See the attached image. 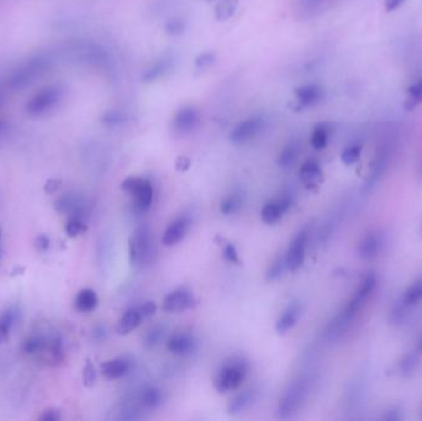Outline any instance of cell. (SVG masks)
Listing matches in <instances>:
<instances>
[{"mask_svg": "<svg viewBox=\"0 0 422 421\" xmlns=\"http://www.w3.org/2000/svg\"><path fill=\"white\" fill-rule=\"evenodd\" d=\"M377 286L378 275L376 272H368L363 275V278L360 280V286L347 302L346 307L327 326L326 338L328 341L335 343L349 332V329L353 324L355 318L364 308V305L371 299L373 293L376 292Z\"/></svg>", "mask_w": 422, "mask_h": 421, "instance_id": "cell-1", "label": "cell"}, {"mask_svg": "<svg viewBox=\"0 0 422 421\" xmlns=\"http://www.w3.org/2000/svg\"><path fill=\"white\" fill-rule=\"evenodd\" d=\"M247 370L248 363L246 359L241 357L227 359L215 376V388L220 393L236 390L237 388L243 384V379L247 375Z\"/></svg>", "mask_w": 422, "mask_h": 421, "instance_id": "cell-2", "label": "cell"}, {"mask_svg": "<svg viewBox=\"0 0 422 421\" xmlns=\"http://www.w3.org/2000/svg\"><path fill=\"white\" fill-rule=\"evenodd\" d=\"M152 237L147 225H140L134 234L130 236V264L143 266L152 257Z\"/></svg>", "mask_w": 422, "mask_h": 421, "instance_id": "cell-3", "label": "cell"}, {"mask_svg": "<svg viewBox=\"0 0 422 421\" xmlns=\"http://www.w3.org/2000/svg\"><path fill=\"white\" fill-rule=\"evenodd\" d=\"M121 189L131 194L135 199V207L140 212L151 208L153 200L152 183L146 178L129 177L121 183Z\"/></svg>", "mask_w": 422, "mask_h": 421, "instance_id": "cell-4", "label": "cell"}, {"mask_svg": "<svg viewBox=\"0 0 422 421\" xmlns=\"http://www.w3.org/2000/svg\"><path fill=\"white\" fill-rule=\"evenodd\" d=\"M308 393H309V381L308 379H298L292 383L281 397L279 409H278L279 415L281 418L292 415L304 403Z\"/></svg>", "mask_w": 422, "mask_h": 421, "instance_id": "cell-5", "label": "cell"}, {"mask_svg": "<svg viewBox=\"0 0 422 421\" xmlns=\"http://www.w3.org/2000/svg\"><path fill=\"white\" fill-rule=\"evenodd\" d=\"M61 98V90L57 87H47L35 94L26 105V112L31 117H41L52 108L56 107Z\"/></svg>", "mask_w": 422, "mask_h": 421, "instance_id": "cell-6", "label": "cell"}, {"mask_svg": "<svg viewBox=\"0 0 422 421\" xmlns=\"http://www.w3.org/2000/svg\"><path fill=\"white\" fill-rule=\"evenodd\" d=\"M308 243H309V231H308V229L300 231L298 235L294 237L293 241L290 243V246H289L287 253H285L287 268L290 272H297L304 264L305 252H306Z\"/></svg>", "mask_w": 422, "mask_h": 421, "instance_id": "cell-7", "label": "cell"}, {"mask_svg": "<svg viewBox=\"0 0 422 421\" xmlns=\"http://www.w3.org/2000/svg\"><path fill=\"white\" fill-rule=\"evenodd\" d=\"M197 305V300L193 293L186 288H178L169 293L164 299L162 309L166 313H183L186 310L192 309Z\"/></svg>", "mask_w": 422, "mask_h": 421, "instance_id": "cell-8", "label": "cell"}, {"mask_svg": "<svg viewBox=\"0 0 422 421\" xmlns=\"http://www.w3.org/2000/svg\"><path fill=\"white\" fill-rule=\"evenodd\" d=\"M265 128V120L261 117H254L241 121L235 126L230 134V140L235 145H243L252 140Z\"/></svg>", "mask_w": 422, "mask_h": 421, "instance_id": "cell-9", "label": "cell"}, {"mask_svg": "<svg viewBox=\"0 0 422 421\" xmlns=\"http://www.w3.org/2000/svg\"><path fill=\"white\" fill-rule=\"evenodd\" d=\"M167 348L170 354L178 357H188L197 351V343L192 334L175 332L169 338Z\"/></svg>", "mask_w": 422, "mask_h": 421, "instance_id": "cell-10", "label": "cell"}, {"mask_svg": "<svg viewBox=\"0 0 422 421\" xmlns=\"http://www.w3.org/2000/svg\"><path fill=\"white\" fill-rule=\"evenodd\" d=\"M383 248V236L378 231H371L360 239L357 252L362 259H373Z\"/></svg>", "mask_w": 422, "mask_h": 421, "instance_id": "cell-11", "label": "cell"}, {"mask_svg": "<svg viewBox=\"0 0 422 421\" xmlns=\"http://www.w3.org/2000/svg\"><path fill=\"white\" fill-rule=\"evenodd\" d=\"M191 227V220L186 216H179L173 220L164 231L162 243L167 248L175 246L186 237Z\"/></svg>", "mask_w": 422, "mask_h": 421, "instance_id": "cell-12", "label": "cell"}, {"mask_svg": "<svg viewBox=\"0 0 422 421\" xmlns=\"http://www.w3.org/2000/svg\"><path fill=\"white\" fill-rule=\"evenodd\" d=\"M200 115L195 108L183 107L173 119V128L178 134H189L197 128Z\"/></svg>", "mask_w": 422, "mask_h": 421, "instance_id": "cell-13", "label": "cell"}, {"mask_svg": "<svg viewBox=\"0 0 422 421\" xmlns=\"http://www.w3.org/2000/svg\"><path fill=\"white\" fill-rule=\"evenodd\" d=\"M290 207H292V200L289 198H281L278 200L267 203L261 212V216L265 224H276L281 220L284 213H287Z\"/></svg>", "mask_w": 422, "mask_h": 421, "instance_id": "cell-14", "label": "cell"}, {"mask_svg": "<svg viewBox=\"0 0 422 421\" xmlns=\"http://www.w3.org/2000/svg\"><path fill=\"white\" fill-rule=\"evenodd\" d=\"M100 368L103 376L109 381H115L126 376L131 371V361L125 357H116L104 362Z\"/></svg>", "mask_w": 422, "mask_h": 421, "instance_id": "cell-15", "label": "cell"}, {"mask_svg": "<svg viewBox=\"0 0 422 421\" xmlns=\"http://www.w3.org/2000/svg\"><path fill=\"white\" fill-rule=\"evenodd\" d=\"M299 173L308 189H314L315 187L320 186L321 182L324 180L322 169L315 160H308L306 162L303 163Z\"/></svg>", "mask_w": 422, "mask_h": 421, "instance_id": "cell-16", "label": "cell"}, {"mask_svg": "<svg viewBox=\"0 0 422 421\" xmlns=\"http://www.w3.org/2000/svg\"><path fill=\"white\" fill-rule=\"evenodd\" d=\"M301 308L298 303H292L287 309L284 310V313L281 314V318L276 320V330L279 335L287 334L289 330H292L294 326L298 323L299 316H300Z\"/></svg>", "mask_w": 422, "mask_h": 421, "instance_id": "cell-17", "label": "cell"}, {"mask_svg": "<svg viewBox=\"0 0 422 421\" xmlns=\"http://www.w3.org/2000/svg\"><path fill=\"white\" fill-rule=\"evenodd\" d=\"M295 94H297V98H298L300 104H303L305 107H311V105H315V104L322 101L324 90L320 85H306L297 88Z\"/></svg>", "mask_w": 422, "mask_h": 421, "instance_id": "cell-18", "label": "cell"}, {"mask_svg": "<svg viewBox=\"0 0 422 421\" xmlns=\"http://www.w3.org/2000/svg\"><path fill=\"white\" fill-rule=\"evenodd\" d=\"M421 365V354L415 351L406 352L398 363V372L401 377L414 376Z\"/></svg>", "mask_w": 422, "mask_h": 421, "instance_id": "cell-19", "label": "cell"}, {"mask_svg": "<svg viewBox=\"0 0 422 421\" xmlns=\"http://www.w3.org/2000/svg\"><path fill=\"white\" fill-rule=\"evenodd\" d=\"M400 304H403L407 309H412L422 302V277L417 278L416 281L411 283L410 286L406 288L403 295L398 300Z\"/></svg>", "mask_w": 422, "mask_h": 421, "instance_id": "cell-20", "label": "cell"}, {"mask_svg": "<svg viewBox=\"0 0 422 421\" xmlns=\"http://www.w3.org/2000/svg\"><path fill=\"white\" fill-rule=\"evenodd\" d=\"M98 303H99V299H98L96 291H93L90 288L82 289L74 299V307L80 313L93 311L96 309Z\"/></svg>", "mask_w": 422, "mask_h": 421, "instance_id": "cell-21", "label": "cell"}, {"mask_svg": "<svg viewBox=\"0 0 422 421\" xmlns=\"http://www.w3.org/2000/svg\"><path fill=\"white\" fill-rule=\"evenodd\" d=\"M142 321H143V319H142L137 307L131 308L123 315V318L118 321L116 332H118V335H128L130 332H134Z\"/></svg>", "mask_w": 422, "mask_h": 421, "instance_id": "cell-22", "label": "cell"}, {"mask_svg": "<svg viewBox=\"0 0 422 421\" xmlns=\"http://www.w3.org/2000/svg\"><path fill=\"white\" fill-rule=\"evenodd\" d=\"M254 399H256L254 390H245L243 393L238 394L231 400L230 404L227 406L229 414L237 415L243 413V410L247 409L248 406L254 403Z\"/></svg>", "mask_w": 422, "mask_h": 421, "instance_id": "cell-23", "label": "cell"}, {"mask_svg": "<svg viewBox=\"0 0 422 421\" xmlns=\"http://www.w3.org/2000/svg\"><path fill=\"white\" fill-rule=\"evenodd\" d=\"M140 402L147 409H157L164 403V393L156 387L143 388L141 392Z\"/></svg>", "mask_w": 422, "mask_h": 421, "instance_id": "cell-24", "label": "cell"}, {"mask_svg": "<svg viewBox=\"0 0 422 421\" xmlns=\"http://www.w3.org/2000/svg\"><path fill=\"white\" fill-rule=\"evenodd\" d=\"M170 68H172V58L164 57L162 60L153 63L152 66L147 69L145 74L142 76V79L145 82H153V80L161 78V77H164L168 74Z\"/></svg>", "mask_w": 422, "mask_h": 421, "instance_id": "cell-25", "label": "cell"}, {"mask_svg": "<svg viewBox=\"0 0 422 421\" xmlns=\"http://www.w3.org/2000/svg\"><path fill=\"white\" fill-rule=\"evenodd\" d=\"M56 209L62 214H77L80 212V202L76 196L67 194L57 200Z\"/></svg>", "mask_w": 422, "mask_h": 421, "instance_id": "cell-26", "label": "cell"}, {"mask_svg": "<svg viewBox=\"0 0 422 421\" xmlns=\"http://www.w3.org/2000/svg\"><path fill=\"white\" fill-rule=\"evenodd\" d=\"M15 319H17V311L14 309H8L0 315V343H4L9 337Z\"/></svg>", "mask_w": 422, "mask_h": 421, "instance_id": "cell-27", "label": "cell"}, {"mask_svg": "<svg viewBox=\"0 0 422 421\" xmlns=\"http://www.w3.org/2000/svg\"><path fill=\"white\" fill-rule=\"evenodd\" d=\"M299 156V146L297 144H290L288 145L283 151L281 152L279 157H278V164L283 169H288L290 166H293L297 158Z\"/></svg>", "mask_w": 422, "mask_h": 421, "instance_id": "cell-28", "label": "cell"}, {"mask_svg": "<svg viewBox=\"0 0 422 421\" xmlns=\"http://www.w3.org/2000/svg\"><path fill=\"white\" fill-rule=\"evenodd\" d=\"M285 270H288L285 255L278 256L267 270V280L270 282L278 281Z\"/></svg>", "mask_w": 422, "mask_h": 421, "instance_id": "cell-29", "label": "cell"}, {"mask_svg": "<svg viewBox=\"0 0 422 421\" xmlns=\"http://www.w3.org/2000/svg\"><path fill=\"white\" fill-rule=\"evenodd\" d=\"M241 205H243L241 197L238 194H231L220 204V212L224 215H231V214L237 213L241 208Z\"/></svg>", "mask_w": 422, "mask_h": 421, "instance_id": "cell-30", "label": "cell"}, {"mask_svg": "<svg viewBox=\"0 0 422 421\" xmlns=\"http://www.w3.org/2000/svg\"><path fill=\"white\" fill-rule=\"evenodd\" d=\"M420 103H422V79H419L416 83L409 88V98L406 101L405 108L407 110H411Z\"/></svg>", "mask_w": 422, "mask_h": 421, "instance_id": "cell-31", "label": "cell"}, {"mask_svg": "<svg viewBox=\"0 0 422 421\" xmlns=\"http://www.w3.org/2000/svg\"><path fill=\"white\" fill-rule=\"evenodd\" d=\"M311 146L314 147L315 150H322L327 146V142H328V132L325 126H317L313 135H311Z\"/></svg>", "mask_w": 422, "mask_h": 421, "instance_id": "cell-32", "label": "cell"}, {"mask_svg": "<svg viewBox=\"0 0 422 421\" xmlns=\"http://www.w3.org/2000/svg\"><path fill=\"white\" fill-rule=\"evenodd\" d=\"M360 153H362V146L353 144V145H349L346 147L342 153H341V160L344 164L351 166L353 163L357 162L360 157Z\"/></svg>", "mask_w": 422, "mask_h": 421, "instance_id": "cell-33", "label": "cell"}, {"mask_svg": "<svg viewBox=\"0 0 422 421\" xmlns=\"http://www.w3.org/2000/svg\"><path fill=\"white\" fill-rule=\"evenodd\" d=\"M162 338H164V329H161L159 326H153L147 332L146 336H145V345H146V347L153 348L161 343Z\"/></svg>", "mask_w": 422, "mask_h": 421, "instance_id": "cell-34", "label": "cell"}, {"mask_svg": "<svg viewBox=\"0 0 422 421\" xmlns=\"http://www.w3.org/2000/svg\"><path fill=\"white\" fill-rule=\"evenodd\" d=\"M85 231H87V225L79 218H72L66 225V232L71 237H77L85 234Z\"/></svg>", "mask_w": 422, "mask_h": 421, "instance_id": "cell-35", "label": "cell"}, {"mask_svg": "<svg viewBox=\"0 0 422 421\" xmlns=\"http://www.w3.org/2000/svg\"><path fill=\"white\" fill-rule=\"evenodd\" d=\"M96 367L90 359H87L85 368H83V384L87 388H91L96 384Z\"/></svg>", "mask_w": 422, "mask_h": 421, "instance_id": "cell-36", "label": "cell"}, {"mask_svg": "<svg viewBox=\"0 0 422 421\" xmlns=\"http://www.w3.org/2000/svg\"><path fill=\"white\" fill-rule=\"evenodd\" d=\"M46 343L41 337L34 336L28 338L24 343V351L26 354H37L45 348Z\"/></svg>", "mask_w": 422, "mask_h": 421, "instance_id": "cell-37", "label": "cell"}, {"mask_svg": "<svg viewBox=\"0 0 422 421\" xmlns=\"http://www.w3.org/2000/svg\"><path fill=\"white\" fill-rule=\"evenodd\" d=\"M164 28H166L167 34L172 35V36H179L186 31V24L182 19H172L167 22Z\"/></svg>", "mask_w": 422, "mask_h": 421, "instance_id": "cell-38", "label": "cell"}, {"mask_svg": "<svg viewBox=\"0 0 422 421\" xmlns=\"http://www.w3.org/2000/svg\"><path fill=\"white\" fill-rule=\"evenodd\" d=\"M103 123L109 125V126H116V125L123 124L125 121V117L118 112H109L103 117Z\"/></svg>", "mask_w": 422, "mask_h": 421, "instance_id": "cell-39", "label": "cell"}, {"mask_svg": "<svg viewBox=\"0 0 422 421\" xmlns=\"http://www.w3.org/2000/svg\"><path fill=\"white\" fill-rule=\"evenodd\" d=\"M224 257L230 264H238V266L241 264V259L238 257L236 248L232 243H227L226 245L225 248H224Z\"/></svg>", "mask_w": 422, "mask_h": 421, "instance_id": "cell-40", "label": "cell"}, {"mask_svg": "<svg viewBox=\"0 0 422 421\" xmlns=\"http://www.w3.org/2000/svg\"><path fill=\"white\" fill-rule=\"evenodd\" d=\"M137 309L140 311L141 316L143 320H146L148 318H151L152 315H155L157 307L153 302H146V303L142 304L140 307H137Z\"/></svg>", "mask_w": 422, "mask_h": 421, "instance_id": "cell-41", "label": "cell"}, {"mask_svg": "<svg viewBox=\"0 0 422 421\" xmlns=\"http://www.w3.org/2000/svg\"><path fill=\"white\" fill-rule=\"evenodd\" d=\"M214 61V53H213V52H205V53H203V55H200V56L197 57V61H195V65H197V67L205 68L210 66V65H213Z\"/></svg>", "mask_w": 422, "mask_h": 421, "instance_id": "cell-42", "label": "cell"}, {"mask_svg": "<svg viewBox=\"0 0 422 421\" xmlns=\"http://www.w3.org/2000/svg\"><path fill=\"white\" fill-rule=\"evenodd\" d=\"M384 420L388 421H398L403 419V413L399 406H392L390 409L385 411V414H383Z\"/></svg>", "mask_w": 422, "mask_h": 421, "instance_id": "cell-43", "label": "cell"}, {"mask_svg": "<svg viewBox=\"0 0 422 421\" xmlns=\"http://www.w3.org/2000/svg\"><path fill=\"white\" fill-rule=\"evenodd\" d=\"M36 248L41 252H46L49 248H50V240H49V237L45 235H39L37 239H36Z\"/></svg>", "mask_w": 422, "mask_h": 421, "instance_id": "cell-44", "label": "cell"}, {"mask_svg": "<svg viewBox=\"0 0 422 421\" xmlns=\"http://www.w3.org/2000/svg\"><path fill=\"white\" fill-rule=\"evenodd\" d=\"M39 419L44 421H56L60 419V413H58V410H46L44 415L41 416Z\"/></svg>", "mask_w": 422, "mask_h": 421, "instance_id": "cell-45", "label": "cell"}, {"mask_svg": "<svg viewBox=\"0 0 422 421\" xmlns=\"http://www.w3.org/2000/svg\"><path fill=\"white\" fill-rule=\"evenodd\" d=\"M405 0H384L385 4V10L387 12H394L395 9H398Z\"/></svg>", "mask_w": 422, "mask_h": 421, "instance_id": "cell-46", "label": "cell"}, {"mask_svg": "<svg viewBox=\"0 0 422 421\" xmlns=\"http://www.w3.org/2000/svg\"><path fill=\"white\" fill-rule=\"evenodd\" d=\"M189 167H191V161H189V158L179 157L177 160V162H175V169L180 171V172H184V171H186Z\"/></svg>", "mask_w": 422, "mask_h": 421, "instance_id": "cell-47", "label": "cell"}, {"mask_svg": "<svg viewBox=\"0 0 422 421\" xmlns=\"http://www.w3.org/2000/svg\"><path fill=\"white\" fill-rule=\"evenodd\" d=\"M60 184H61V180H50L47 183H46L45 186V191L46 193H55V191L60 188Z\"/></svg>", "mask_w": 422, "mask_h": 421, "instance_id": "cell-48", "label": "cell"}, {"mask_svg": "<svg viewBox=\"0 0 422 421\" xmlns=\"http://www.w3.org/2000/svg\"><path fill=\"white\" fill-rule=\"evenodd\" d=\"M93 335L96 337V340H104L107 335V330L104 326H96L94 329Z\"/></svg>", "mask_w": 422, "mask_h": 421, "instance_id": "cell-49", "label": "cell"}, {"mask_svg": "<svg viewBox=\"0 0 422 421\" xmlns=\"http://www.w3.org/2000/svg\"><path fill=\"white\" fill-rule=\"evenodd\" d=\"M1 259H3V232L0 229V264H1Z\"/></svg>", "mask_w": 422, "mask_h": 421, "instance_id": "cell-50", "label": "cell"}, {"mask_svg": "<svg viewBox=\"0 0 422 421\" xmlns=\"http://www.w3.org/2000/svg\"><path fill=\"white\" fill-rule=\"evenodd\" d=\"M415 350H416L417 352H420V354H422V335L420 336V338H419V341H417L416 348H415Z\"/></svg>", "mask_w": 422, "mask_h": 421, "instance_id": "cell-51", "label": "cell"}, {"mask_svg": "<svg viewBox=\"0 0 422 421\" xmlns=\"http://www.w3.org/2000/svg\"><path fill=\"white\" fill-rule=\"evenodd\" d=\"M420 419H421V420H422V408H421V411H420Z\"/></svg>", "mask_w": 422, "mask_h": 421, "instance_id": "cell-52", "label": "cell"}, {"mask_svg": "<svg viewBox=\"0 0 422 421\" xmlns=\"http://www.w3.org/2000/svg\"><path fill=\"white\" fill-rule=\"evenodd\" d=\"M421 232H422V225H421Z\"/></svg>", "mask_w": 422, "mask_h": 421, "instance_id": "cell-53", "label": "cell"}, {"mask_svg": "<svg viewBox=\"0 0 422 421\" xmlns=\"http://www.w3.org/2000/svg\"><path fill=\"white\" fill-rule=\"evenodd\" d=\"M0 125H1V124H0Z\"/></svg>", "mask_w": 422, "mask_h": 421, "instance_id": "cell-54", "label": "cell"}]
</instances>
